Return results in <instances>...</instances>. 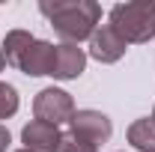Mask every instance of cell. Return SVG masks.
<instances>
[{"label": "cell", "mask_w": 155, "mask_h": 152, "mask_svg": "<svg viewBox=\"0 0 155 152\" xmlns=\"http://www.w3.org/2000/svg\"><path fill=\"white\" fill-rule=\"evenodd\" d=\"M9 143H12V137H9V128H6V125H0V152L9 149Z\"/></svg>", "instance_id": "cell-13"}, {"label": "cell", "mask_w": 155, "mask_h": 152, "mask_svg": "<svg viewBox=\"0 0 155 152\" xmlns=\"http://www.w3.org/2000/svg\"><path fill=\"white\" fill-rule=\"evenodd\" d=\"M18 90L12 87V84H6V81H0V119H9V116L18 114Z\"/></svg>", "instance_id": "cell-11"}, {"label": "cell", "mask_w": 155, "mask_h": 152, "mask_svg": "<svg viewBox=\"0 0 155 152\" xmlns=\"http://www.w3.org/2000/svg\"><path fill=\"white\" fill-rule=\"evenodd\" d=\"M57 152H98V146H93V143H87V140L75 137L72 131H66V134H60Z\"/></svg>", "instance_id": "cell-12"}, {"label": "cell", "mask_w": 155, "mask_h": 152, "mask_svg": "<svg viewBox=\"0 0 155 152\" xmlns=\"http://www.w3.org/2000/svg\"><path fill=\"white\" fill-rule=\"evenodd\" d=\"M21 143H24V149H33V152H57L60 128L51 122H42V119H30L21 128Z\"/></svg>", "instance_id": "cell-8"}, {"label": "cell", "mask_w": 155, "mask_h": 152, "mask_svg": "<svg viewBox=\"0 0 155 152\" xmlns=\"http://www.w3.org/2000/svg\"><path fill=\"white\" fill-rule=\"evenodd\" d=\"M33 114L42 122H51V125H63L75 116V101L66 90H57V87H45L39 90L36 98H33Z\"/></svg>", "instance_id": "cell-3"}, {"label": "cell", "mask_w": 155, "mask_h": 152, "mask_svg": "<svg viewBox=\"0 0 155 152\" xmlns=\"http://www.w3.org/2000/svg\"><path fill=\"white\" fill-rule=\"evenodd\" d=\"M39 12L63 42L72 45L90 39L101 21V6L96 0H39Z\"/></svg>", "instance_id": "cell-1"}, {"label": "cell", "mask_w": 155, "mask_h": 152, "mask_svg": "<svg viewBox=\"0 0 155 152\" xmlns=\"http://www.w3.org/2000/svg\"><path fill=\"white\" fill-rule=\"evenodd\" d=\"M87 69V51L72 42H60L57 45V60H54V75L57 81H78Z\"/></svg>", "instance_id": "cell-7"}, {"label": "cell", "mask_w": 155, "mask_h": 152, "mask_svg": "<svg viewBox=\"0 0 155 152\" xmlns=\"http://www.w3.org/2000/svg\"><path fill=\"white\" fill-rule=\"evenodd\" d=\"M128 143L134 146L137 152H155V122L149 116H143V119H134L131 125H128Z\"/></svg>", "instance_id": "cell-10"}, {"label": "cell", "mask_w": 155, "mask_h": 152, "mask_svg": "<svg viewBox=\"0 0 155 152\" xmlns=\"http://www.w3.org/2000/svg\"><path fill=\"white\" fill-rule=\"evenodd\" d=\"M149 119H152V122H155V107H152V116H149Z\"/></svg>", "instance_id": "cell-15"}, {"label": "cell", "mask_w": 155, "mask_h": 152, "mask_svg": "<svg viewBox=\"0 0 155 152\" xmlns=\"http://www.w3.org/2000/svg\"><path fill=\"white\" fill-rule=\"evenodd\" d=\"M54 60H57V45L45 42V39H33L30 51L24 54L18 72H24L27 78H45L54 75Z\"/></svg>", "instance_id": "cell-6"}, {"label": "cell", "mask_w": 155, "mask_h": 152, "mask_svg": "<svg viewBox=\"0 0 155 152\" xmlns=\"http://www.w3.org/2000/svg\"><path fill=\"white\" fill-rule=\"evenodd\" d=\"M125 51H128L125 39L119 36L110 24H98L96 33L90 36V57L98 60V63H104V66L119 63V60L125 57Z\"/></svg>", "instance_id": "cell-5"}, {"label": "cell", "mask_w": 155, "mask_h": 152, "mask_svg": "<svg viewBox=\"0 0 155 152\" xmlns=\"http://www.w3.org/2000/svg\"><path fill=\"white\" fill-rule=\"evenodd\" d=\"M33 39H36V36H33V33H27V30H9L6 39H3V45H0V51H3L6 63L18 69L21 60H24V54H27V51H30V45H33Z\"/></svg>", "instance_id": "cell-9"}, {"label": "cell", "mask_w": 155, "mask_h": 152, "mask_svg": "<svg viewBox=\"0 0 155 152\" xmlns=\"http://www.w3.org/2000/svg\"><path fill=\"white\" fill-rule=\"evenodd\" d=\"M6 69V57H3V51H0V72Z\"/></svg>", "instance_id": "cell-14"}, {"label": "cell", "mask_w": 155, "mask_h": 152, "mask_svg": "<svg viewBox=\"0 0 155 152\" xmlns=\"http://www.w3.org/2000/svg\"><path fill=\"white\" fill-rule=\"evenodd\" d=\"M69 131L81 137V140H87V143H107L110 140V134H114V122H110V116L101 114V111H93V107H84V111H75V116L69 119Z\"/></svg>", "instance_id": "cell-4"}, {"label": "cell", "mask_w": 155, "mask_h": 152, "mask_svg": "<svg viewBox=\"0 0 155 152\" xmlns=\"http://www.w3.org/2000/svg\"><path fill=\"white\" fill-rule=\"evenodd\" d=\"M15 152H33V149H15Z\"/></svg>", "instance_id": "cell-16"}, {"label": "cell", "mask_w": 155, "mask_h": 152, "mask_svg": "<svg viewBox=\"0 0 155 152\" xmlns=\"http://www.w3.org/2000/svg\"><path fill=\"white\" fill-rule=\"evenodd\" d=\"M107 24L125 39V45H143L155 39V3L149 0L116 3L107 15Z\"/></svg>", "instance_id": "cell-2"}]
</instances>
